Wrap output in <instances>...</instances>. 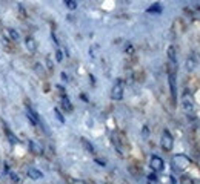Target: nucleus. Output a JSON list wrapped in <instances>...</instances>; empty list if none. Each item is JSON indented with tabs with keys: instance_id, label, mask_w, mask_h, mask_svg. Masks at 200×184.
Segmentation results:
<instances>
[{
	"instance_id": "f257e3e1",
	"label": "nucleus",
	"mask_w": 200,
	"mask_h": 184,
	"mask_svg": "<svg viewBox=\"0 0 200 184\" xmlns=\"http://www.w3.org/2000/svg\"><path fill=\"white\" fill-rule=\"evenodd\" d=\"M172 69H169V75H168V82H169V91H171V98L172 103L176 104L177 100V83H176V66L177 64H171Z\"/></svg>"
},
{
	"instance_id": "f8f14e48",
	"label": "nucleus",
	"mask_w": 200,
	"mask_h": 184,
	"mask_svg": "<svg viewBox=\"0 0 200 184\" xmlns=\"http://www.w3.org/2000/svg\"><path fill=\"white\" fill-rule=\"evenodd\" d=\"M8 35L12 42H19L20 40V34L16 31V29H8Z\"/></svg>"
},
{
	"instance_id": "39448f33",
	"label": "nucleus",
	"mask_w": 200,
	"mask_h": 184,
	"mask_svg": "<svg viewBox=\"0 0 200 184\" xmlns=\"http://www.w3.org/2000/svg\"><path fill=\"white\" fill-rule=\"evenodd\" d=\"M174 164H176L177 167L183 169V167H186V166L189 164V160L186 158L185 155H176V156H174Z\"/></svg>"
},
{
	"instance_id": "f3484780",
	"label": "nucleus",
	"mask_w": 200,
	"mask_h": 184,
	"mask_svg": "<svg viewBox=\"0 0 200 184\" xmlns=\"http://www.w3.org/2000/svg\"><path fill=\"white\" fill-rule=\"evenodd\" d=\"M63 2H65V5L68 6L69 9H75V6H77V3L74 2V0H63Z\"/></svg>"
},
{
	"instance_id": "7ed1b4c3",
	"label": "nucleus",
	"mask_w": 200,
	"mask_h": 184,
	"mask_svg": "<svg viewBox=\"0 0 200 184\" xmlns=\"http://www.w3.org/2000/svg\"><path fill=\"white\" fill-rule=\"evenodd\" d=\"M160 144H162V149L166 150V152H169L172 149V146H174V138H172V135H171V132H169L168 129L163 130V135H162V140H160Z\"/></svg>"
},
{
	"instance_id": "4468645a",
	"label": "nucleus",
	"mask_w": 200,
	"mask_h": 184,
	"mask_svg": "<svg viewBox=\"0 0 200 184\" xmlns=\"http://www.w3.org/2000/svg\"><path fill=\"white\" fill-rule=\"evenodd\" d=\"M62 103H63V108H65L66 111H68V112H72V104L69 103V100H68V98L63 97V98H62Z\"/></svg>"
},
{
	"instance_id": "2eb2a0df",
	"label": "nucleus",
	"mask_w": 200,
	"mask_h": 184,
	"mask_svg": "<svg viewBox=\"0 0 200 184\" xmlns=\"http://www.w3.org/2000/svg\"><path fill=\"white\" fill-rule=\"evenodd\" d=\"M54 115H56V118L59 120V123H60V124H63V123H65V118H63V115L60 114V111H59V109H54Z\"/></svg>"
},
{
	"instance_id": "f03ea898",
	"label": "nucleus",
	"mask_w": 200,
	"mask_h": 184,
	"mask_svg": "<svg viewBox=\"0 0 200 184\" xmlns=\"http://www.w3.org/2000/svg\"><path fill=\"white\" fill-rule=\"evenodd\" d=\"M123 92H125V86H123V82L122 80H117L111 89V98L118 101V100H122L123 98Z\"/></svg>"
},
{
	"instance_id": "ddd939ff",
	"label": "nucleus",
	"mask_w": 200,
	"mask_h": 184,
	"mask_svg": "<svg viewBox=\"0 0 200 184\" xmlns=\"http://www.w3.org/2000/svg\"><path fill=\"white\" fill-rule=\"evenodd\" d=\"M29 149H31L34 153H37V155L42 153V149H40V146H38V144H35L34 141H29Z\"/></svg>"
},
{
	"instance_id": "6ab92c4d",
	"label": "nucleus",
	"mask_w": 200,
	"mask_h": 184,
	"mask_svg": "<svg viewBox=\"0 0 200 184\" xmlns=\"http://www.w3.org/2000/svg\"><path fill=\"white\" fill-rule=\"evenodd\" d=\"M56 57H57V61H62V52L57 49V52H56Z\"/></svg>"
},
{
	"instance_id": "0eeeda50",
	"label": "nucleus",
	"mask_w": 200,
	"mask_h": 184,
	"mask_svg": "<svg viewBox=\"0 0 200 184\" xmlns=\"http://www.w3.org/2000/svg\"><path fill=\"white\" fill-rule=\"evenodd\" d=\"M162 11H163V8L160 3H154L146 9V12H149V14H162Z\"/></svg>"
},
{
	"instance_id": "a211bd4d",
	"label": "nucleus",
	"mask_w": 200,
	"mask_h": 184,
	"mask_svg": "<svg viewBox=\"0 0 200 184\" xmlns=\"http://www.w3.org/2000/svg\"><path fill=\"white\" fill-rule=\"evenodd\" d=\"M5 132H6V135H8V138H9V141H11V143H16V141H17V140H16V137H14V134H12L9 129H5Z\"/></svg>"
},
{
	"instance_id": "423d86ee",
	"label": "nucleus",
	"mask_w": 200,
	"mask_h": 184,
	"mask_svg": "<svg viewBox=\"0 0 200 184\" xmlns=\"http://www.w3.org/2000/svg\"><path fill=\"white\" fill-rule=\"evenodd\" d=\"M182 106L186 112H191L192 111V98L189 97V94H185L182 98Z\"/></svg>"
},
{
	"instance_id": "9b49d317",
	"label": "nucleus",
	"mask_w": 200,
	"mask_h": 184,
	"mask_svg": "<svg viewBox=\"0 0 200 184\" xmlns=\"http://www.w3.org/2000/svg\"><path fill=\"white\" fill-rule=\"evenodd\" d=\"M26 48H28L31 52H34V51L37 49V43H35V40H34L32 37H28V38H26Z\"/></svg>"
},
{
	"instance_id": "20e7f679",
	"label": "nucleus",
	"mask_w": 200,
	"mask_h": 184,
	"mask_svg": "<svg viewBox=\"0 0 200 184\" xmlns=\"http://www.w3.org/2000/svg\"><path fill=\"white\" fill-rule=\"evenodd\" d=\"M149 166H151V169L154 170V172H162L163 167H165V163L158 155H152L151 160H149Z\"/></svg>"
},
{
	"instance_id": "dca6fc26",
	"label": "nucleus",
	"mask_w": 200,
	"mask_h": 184,
	"mask_svg": "<svg viewBox=\"0 0 200 184\" xmlns=\"http://www.w3.org/2000/svg\"><path fill=\"white\" fill-rule=\"evenodd\" d=\"M82 143L86 146V150H88V152H94V146H92V144H91L88 140H85V138H83V140H82Z\"/></svg>"
},
{
	"instance_id": "6e6552de",
	"label": "nucleus",
	"mask_w": 200,
	"mask_h": 184,
	"mask_svg": "<svg viewBox=\"0 0 200 184\" xmlns=\"http://www.w3.org/2000/svg\"><path fill=\"white\" fill-rule=\"evenodd\" d=\"M26 114H28V118L31 120V123H32L34 126L40 123V118H38V115H37V114H35L32 109H28V111H26Z\"/></svg>"
},
{
	"instance_id": "9d476101",
	"label": "nucleus",
	"mask_w": 200,
	"mask_h": 184,
	"mask_svg": "<svg viewBox=\"0 0 200 184\" xmlns=\"http://www.w3.org/2000/svg\"><path fill=\"white\" fill-rule=\"evenodd\" d=\"M168 57H169V63H171V64H177L176 49H174V46H169V48H168Z\"/></svg>"
},
{
	"instance_id": "1a4fd4ad",
	"label": "nucleus",
	"mask_w": 200,
	"mask_h": 184,
	"mask_svg": "<svg viewBox=\"0 0 200 184\" xmlns=\"http://www.w3.org/2000/svg\"><path fill=\"white\" fill-rule=\"evenodd\" d=\"M28 177H29L31 180H40V178H42V172H40L38 169L31 167V169L28 170Z\"/></svg>"
}]
</instances>
